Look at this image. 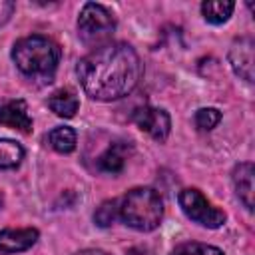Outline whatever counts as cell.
Here are the masks:
<instances>
[{"instance_id":"cell-1","label":"cell","mask_w":255,"mask_h":255,"mask_svg":"<svg viewBox=\"0 0 255 255\" xmlns=\"http://www.w3.org/2000/svg\"><path fill=\"white\" fill-rule=\"evenodd\" d=\"M78 78L84 92L98 102L128 96L143 76L137 52L126 42H110L86 54L78 62Z\"/></svg>"},{"instance_id":"cell-2","label":"cell","mask_w":255,"mask_h":255,"mask_svg":"<svg viewBox=\"0 0 255 255\" xmlns=\"http://www.w3.org/2000/svg\"><path fill=\"white\" fill-rule=\"evenodd\" d=\"M62 50L60 46L42 34H32L26 38H20L12 48V60L16 68L28 76V78H42L52 80L58 62H60Z\"/></svg>"},{"instance_id":"cell-3","label":"cell","mask_w":255,"mask_h":255,"mask_svg":"<svg viewBox=\"0 0 255 255\" xmlns=\"http://www.w3.org/2000/svg\"><path fill=\"white\" fill-rule=\"evenodd\" d=\"M120 217L135 231H153L163 217V201L151 187H133L120 199Z\"/></svg>"},{"instance_id":"cell-4","label":"cell","mask_w":255,"mask_h":255,"mask_svg":"<svg viewBox=\"0 0 255 255\" xmlns=\"http://www.w3.org/2000/svg\"><path fill=\"white\" fill-rule=\"evenodd\" d=\"M116 30V18L114 14L96 2L84 4L80 16H78V36L80 40L90 48H100L112 42Z\"/></svg>"},{"instance_id":"cell-5","label":"cell","mask_w":255,"mask_h":255,"mask_svg":"<svg viewBox=\"0 0 255 255\" xmlns=\"http://www.w3.org/2000/svg\"><path fill=\"white\" fill-rule=\"evenodd\" d=\"M181 211L195 223L207 227V229H217L225 223V213L217 209L199 189L195 187H185L177 195Z\"/></svg>"},{"instance_id":"cell-6","label":"cell","mask_w":255,"mask_h":255,"mask_svg":"<svg viewBox=\"0 0 255 255\" xmlns=\"http://www.w3.org/2000/svg\"><path fill=\"white\" fill-rule=\"evenodd\" d=\"M131 120L133 124L149 133L153 139L157 141H163L167 139L169 131H171V118L165 110L161 108H151V106H143V108H137L133 114H131Z\"/></svg>"},{"instance_id":"cell-7","label":"cell","mask_w":255,"mask_h":255,"mask_svg":"<svg viewBox=\"0 0 255 255\" xmlns=\"http://www.w3.org/2000/svg\"><path fill=\"white\" fill-rule=\"evenodd\" d=\"M253 48H255L253 38L243 36V38H237L229 50V62L233 72L249 84L253 82Z\"/></svg>"},{"instance_id":"cell-8","label":"cell","mask_w":255,"mask_h":255,"mask_svg":"<svg viewBox=\"0 0 255 255\" xmlns=\"http://www.w3.org/2000/svg\"><path fill=\"white\" fill-rule=\"evenodd\" d=\"M0 126H8L22 133L32 131V118L28 114V106L24 100H6L0 102Z\"/></svg>"},{"instance_id":"cell-9","label":"cell","mask_w":255,"mask_h":255,"mask_svg":"<svg viewBox=\"0 0 255 255\" xmlns=\"http://www.w3.org/2000/svg\"><path fill=\"white\" fill-rule=\"evenodd\" d=\"M38 229L34 227H24V229H2L0 231V253L10 255V253H20L28 251L36 241H38Z\"/></svg>"},{"instance_id":"cell-10","label":"cell","mask_w":255,"mask_h":255,"mask_svg":"<svg viewBox=\"0 0 255 255\" xmlns=\"http://www.w3.org/2000/svg\"><path fill=\"white\" fill-rule=\"evenodd\" d=\"M253 175H255V167L249 161H243L239 165H235L233 169V187L235 193L239 197V201L247 207V211H253Z\"/></svg>"},{"instance_id":"cell-11","label":"cell","mask_w":255,"mask_h":255,"mask_svg":"<svg viewBox=\"0 0 255 255\" xmlns=\"http://www.w3.org/2000/svg\"><path fill=\"white\" fill-rule=\"evenodd\" d=\"M131 151V145L128 141H114L100 157H98V169L106 173H120L126 165V159Z\"/></svg>"},{"instance_id":"cell-12","label":"cell","mask_w":255,"mask_h":255,"mask_svg":"<svg viewBox=\"0 0 255 255\" xmlns=\"http://www.w3.org/2000/svg\"><path fill=\"white\" fill-rule=\"evenodd\" d=\"M48 106L60 118H74L78 108H80V100H78V96L72 90L64 88V90H58V92H54L50 96Z\"/></svg>"},{"instance_id":"cell-13","label":"cell","mask_w":255,"mask_h":255,"mask_svg":"<svg viewBox=\"0 0 255 255\" xmlns=\"http://www.w3.org/2000/svg\"><path fill=\"white\" fill-rule=\"evenodd\" d=\"M235 2L231 0H207L201 4V14L209 24H223L233 14Z\"/></svg>"},{"instance_id":"cell-14","label":"cell","mask_w":255,"mask_h":255,"mask_svg":"<svg viewBox=\"0 0 255 255\" xmlns=\"http://www.w3.org/2000/svg\"><path fill=\"white\" fill-rule=\"evenodd\" d=\"M24 159V147L8 137H0V169H14Z\"/></svg>"},{"instance_id":"cell-15","label":"cell","mask_w":255,"mask_h":255,"mask_svg":"<svg viewBox=\"0 0 255 255\" xmlns=\"http://www.w3.org/2000/svg\"><path fill=\"white\" fill-rule=\"evenodd\" d=\"M48 141H50L52 149H56L58 153H70L76 149V131L68 126L54 128L48 133Z\"/></svg>"},{"instance_id":"cell-16","label":"cell","mask_w":255,"mask_h":255,"mask_svg":"<svg viewBox=\"0 0 255 255\" xmlns=\"http://www.w3.org/2000/svg\"><path fill=\"white\" fill-rule=\"evenodd\" d=\"M171 255H223V251L215 245L199 243V241H185L173 247Z\"/></svg>"},{"instance_id":"cell-17","label":"cell","mask_w":255,"mask_h":255,"mask_svg":"<svg viewBox=\"0 0 255 255\" xmlns=\"http://www.w3.org/2000/svg\"><path fill=\"white\" fill-rule=\"evenodd\" d=\"M120 215V199H108L104 201L96 213H94V221L100 225V227H108L116 221V217Z\"/></svg>"},{"instance_id":"cell-18","label":"cell","mask_w":255,"mask_h":255,"mask_svg":"<svg viewBox=\"0 0 255 255\" xmlns=\"http://www.w3.org/2000/svg\"><path fill=\"white\" fill-rule=\"evenodd\" d=\"M193 120H195L197 129L209 131V129H213L221 122V112L217 108H201V110L195 112V118Z\"/></svg>"},{"instance_id":"cell-19","label":"cell","mask_w":255,"mask_h":255,"mask_svg":"<svg viewBox=\"0 0 255 255\" xmlns=\"http://www.w3.org/2000/svg\"><path fill=\"white\" fill-rule=\"evenodd\" d=\"M14 2H10V0H0V26H4L8 20H10V16L14 14Z\"/></svg>"},{"instance_id":"cell-20","label":"cell","mask_w":255,"mask_h":255,"mask_svg":"<svg viewBox=\"0 0 255 255\" xmlns=\"http://www.w3.org/2000/svg\"><path fill=\"white\" fill-rule=\"evenodd\" d=\"M126 255H153V251L147 247H131Z\"/></svg>"},{"instance_id":"cell-21","label":"cell","mask_w":255,"mask_h":255,"mask_svg":"<svg viewBox=\"0 0 255 255\" xmlns=\"http://www.w3.org/2000/svg\"><path fill=\"white\" fill-rule=\"evenodd\" d=\"M74 255H108L106 251H100V249H84V251H78Z\"/></svg>"},{"instance_id":"cell-22","label":"cell","mask_w":255,"mask_h":255,"mask_svg":"<svg viewBox=\"0 0 255 255\" xmlns=\"http://www.w3.org/2000/svg\"><path fill=\"white\" fill-rule=\"evenodd\" d=\"M2 203H4V199H2V193H0V207H2Z\"/></svg>"}]
</instances>
